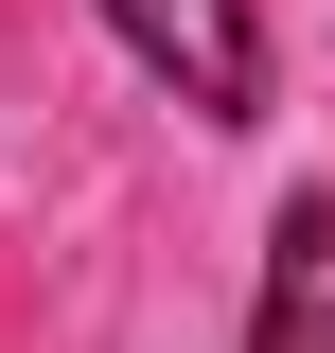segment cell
Segmentation results:
<instances>
[{
	"label": "cell",
	"instance_id": "obj_1",
	"mask_svg": "<svg viewBox=\"0 0 335 353\" xmlns=\"http://www.w3.org/2000/svg\"><path fill=\"white\" fill-rule=\"evenodd\" d=\"M106 36H124L194 124H265V18L247 0H106Z\"/></svg>",
	"mask_w": 335,
	"mask_h": 353
},
{
	"label": "cell",
	"instance_id": "obj_2",
	"mask_svg": "<svg viewBox=\"0 0 335 353\" xmlns=\"http://www.w3.org/2000/svg\"><path fill=\"white\" fill-rule=\"evenodd\" d=\"M247 353H335V194H300L265 230V301H247Z\"/></svg>",
	"mask_w": 335,
	"mask_h": 353
}]
</instances>
